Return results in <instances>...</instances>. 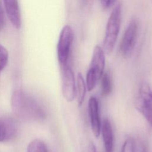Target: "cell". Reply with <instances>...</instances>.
<instances>
[{
    "label": "cell",
    "instance_id": "1",
    "mask_svg": "<svg viewBox=\"0 0 152 152\" xmlns=\"http://www.w3.org/2000/svg\"><path fill=\"white\" fill-rule=\"evenodd\" d=\"M11 106L13 112L21 118L36 121L46 118L45 111L39 102L23 90L13 93Z\"/></svg>",
    "mask_w": 152,
    "mask_h": 152
},
{
    "label": "cell",
    "instance_id": "2",
    "mask_svg": "<svg viewBox=\"0 0 152 152\" xmlns=\"http://www.w3.org/2000/svg\"><path fill=\"white\" fill-rule=\"evenodd\" d=\"M121 9L118 2L114 7L109 17L103 40V50L111 52L115 45L121 26Z\"/></svg>",
    "mask_w": 152,
    "mask_h": 152
},
{
    "label": "cell",
    "instance_id": "3",
    "mask_svg": "<svg viewBox=\"0 0 152 152\" xmlns=\"http://www.w3.org/2000/svg\"><path fill=\"white\" fill-rule=\"evenodd\" d=\"M136 107L152 127V89L147 82H142L139 87Z\"/></svg>",
    "mask_w": 152,
    "mask_h": 152
},
{
    "label": "cell",
    "instance_id": "4",
    "mask_svg": "<svg viewBox=\"0 0 152 152\" xmlns=\"http://www.w3.org/2000/svg\"><path fill=\"white\" fill-rule=\"evenodd\" d=\"M73 39L74 32L72 28L69 25H65L61 31L57 44V56L61 67L67 65Z\"/></svg>",
    "mask_w": 152,
    "mask_h": 152
},
{
    "label": "cell",
    "instance_id": "5",
    "mask_svg": "<svg viewBox=\"0 0 152 152\" xmlns=\"http://www.w3.org/2000/svg\"><path fill=\"white\" fill-rule=\"evenodd\" d=\"M138 30L137 21L131 20L124 32L120 43V51L124 56H128L133 51L137 39Z\"/></svg>",
    "mask_w": 152,
    "mask_h": 152
},
{
    "label": "cell",
    "instance_id": "6",
    "mask_svg": "<svg viewBox=\"0 0 152 152\" xmlns=\"http://www.w3.org/2000/svg\"><path fill=\"white\" fill-rule=\"evenodd\" d=\"M62 92L67 102H72L75 96V80L72 69L68 65L62 66Z\"/></svg>",
    "mask_w": 152,
    "mask_h": 152
},
{
    "label": "cell",
    "instance_id": "7",
    "mask_svg": "<svg viewBox=\"0 0 152 152\" xmlns=\"http://www.w3.org/2000/svg\"><path fill=\"white\" fill-rule=\"evenodd\" d=\"M88 111L92 132L96 137H98L100 134L102 122L99 115V102L94 96H91L88 100Z\"/></svg>",
    "mask_w": 152,
    "mask_h": 152
},
{
    "label": "cell",
    "instance_id": "8",
    "mask_svg": "<svg viewBox=\"0 0 152 152\" xmlns=\"http://www.w3.org/2000/svg\"><path fill=\"white\" fill-rule=\"evenodd\" d=\"M105 66V53L103 49L99 46H96L93 49V55L89 68L92 69L96 74L97 78L100 79L104 73Z\"/></svg>",
    "mask_w": 152,
    "mask_h": 152
},
{
    "label": "cell",
    "instance_id": "9",
    "mask_svg": "<svg viewBox=\"0 0 152 152\" xmlns=\"http://www.w3.org/2000/svg\"><path fill=\"white\" fill-rule=\"evenodd\" d=\"M5 11L8 19L12 26L16 28H18L21 25V14L18 5L17 1H4Z\"/></svg>",
    "mask_w": 152,
    "mask_h": 152
},
{
    "label": "cell",
    "instance_id": "10",
    "mask_svg": "<svg viewBox=\"0 0 152 152\" xmlns=\"http://www.w3.org/2000/svg\"><path fill=\"white\" fill-rule=\"evenodd\" d=\"M17 134L15 122L10 118H0V142L13 138Z\"/></svg>",
    "mask_w": 152,
    "mask_h": 152
},
{
    "label": "cell",
    "instance_id": "11",
    "mask_svg": "<svg viewBox=\"0 0 152 152\" xmlns=\"http://www.w3.org/2000/svg\"><path fill=\"white\" fill-rule=\"evenodd\" d=\"M104 152H113V134L109 121L104 118L102 123L101 131Z\"/></svg>",
    "mask_w": 152,
    "mask_h": 152
},
{
    "label": "cell",
    "instance_id": "12",
    "mask_svg": "<svg viewBox=\"0 0 152 152\" xmlns=\"http://www.w3.org/2000/svg\"><path fill=\"white\" fill-rule=\"evenodd\" d=\"M75 84V96L77 99L78 104L81 105L86 96V84L81 73H78L77 74Z\"/></svg>",
    "mask_w": 152,
    "mask_h": 152
},
{
    "label": "cell",
    "instance_id": "13",
    "mask_svg": "<svg viewBox=\"0 0 152 152\" xmlns=\"http://www.w3.org/2000/svg\"><path fill=\"white\" fill-rule=\"evenodd\" d=\"M101 90L102 95L106 96L109 95L112 91V81L110 74L106 72L101 77Z\"/></svg>",
    "mask_w": 152,
    "mask_h": 152
},
{
    "label": "cell",
    "instance_id": "14",
    "mask_svg": "<svg viewBox=\"0 0 152 152\" xmlns=\"http://www.w3.org/2000/svg\"><path fill=\"white\" fill-rule=\"evenodd\" d=\"M27 152H49L46 145L40 140L31 141L27 146Z\"/></svg>",
    "mask_w": 152,
    "mask_h": 152
},
{
    "label": "cell",
    "instance_id": "15",
    "mask_svg": "<svg viewBox=\"0 0 152 152\" xmlns=\"http://www.w3.org/2000/svg\"><path fill=\"white\" fill-rule=\"evenodd\" d=\"M99 79L95 72L91 69H88L86 74V87L87 90L90 91L95 87L97 81Z\"/></svg>",
    "mask_w": 152,
    "mask_h": 152
},
{
    "label": "cell",
    "instance_id": "16",
    "mask_svg": "<svg viewBox=\"0 0 152 152\" xmlns=\"http://www.w3.org/2000/svg\"><path fill=\"white\" fill-rule=\"evenodd\" d=\"M121 152H135V142L134 139L131 137H128L124 141Z\"/></svg>",
    "mask_w": 152,
    "mask_h": 152
},
{
    "label": "cell",
    "instance_id": "17",
    "mask_svg": "<svg viewBox=\"0 0 152 152\" xmlns=\"http://www.w3.org/2000/svg\"><path fill=\"white\" fill-rule=\"evenodd\" d=\"M8 61V52L7 49L0 44V72L7 66Z\"/></svg>",
    "mask_w": 152,
    "mask_h": 152
},
{
    "label": "cell",
    "instance_id": "18",
    "mask_svg": "<svg viewBox=\"0 0 152 152\" xmlns=\"http://www.w3.org/2000/svg\"><path fill=\"white\" fill-rule=\"evenodd\" d=\"M117 1H106V0H102L100 1V4L103 8L108 9L111 7L113 6L116 4Z\"/></svg>",
    "mask_w": 152,
    "mask_h": 152
},
{
    "label": "cell",
    "instance_id": "19",
    "mask_svg": "<svg viewBox=\"0 0 152 152\" xmlns=\"http://www.w3.org/2000/svg\"><path fill=\"white\" fill-rule=\"evenodd\" d=\"M5 23V17L3 8L0 2V30L3 27Z\"/></svg>",
    "mask_w": 152,
    "mask_h": 152
},
{
    "label": "cell",
    "instance_id": "20",
    "mask_svg": "<svg viewBox=\"0 0 152 152\" xmlns=\"http://www.w3.org/2000/svg\"><path fill=\"white\" fill-rule=\"evenodd\" d=\"M87 152H96V147H95L94 144L92 142H91L88 144Z\"/></svg>",
    "mask_w": 152,
    "mask_h": 152
},
{
    "label": "cell",
    "instance_id": "21",
    "mask_svg": "<svg viewBox=\"0 0 152 152\" xmlns=\"http://www.w3.org/2000/svg\"><path fill=\"white\" fill-rule=\"evenodd\" d=\"M141 152H148L147 151V148L146 147L145 145H144V144H142L141 148Z\"/></svg>",
    "mask_w": 152,
    "mask_h": 152
}]
</instances>
